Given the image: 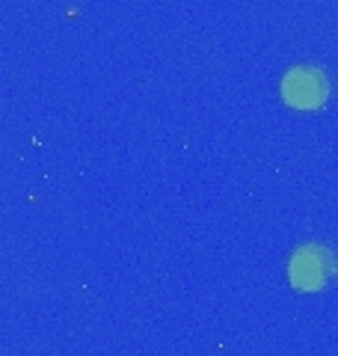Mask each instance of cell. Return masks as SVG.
Instances as JSON below:
<instances>
[{
    "label": "cell",
    "instance_id": "cell-1",
    "mask_svg": "<svg viewBox=\"0 0 338 356\" xmlns=\"http://www.w3.org/2000/svg\"><path fill=\"white\" fill-rule=\"evenodd\" d=\"M288 280L297 291H323L338 280V255L326 243H303L288 261Z\"/></svg>",
    "mask_w": 338,
    "mask_h": 356
},
{
    "label": "cell",
    "instance_id": "cell-2",
    "mask_svg": "<svg viewBox=\"0 0 338 356\" xmlns=\"http://www.w3.org/2000/svg\"><path fill=\"white\" fill-rule=\"evenodd\" d=\"M330 98V77L318 65H294L282 77V102L294 110H318Z\"/></svg>",
    "mask_w": 338,
    "mask_h": 356
}]
</instances>
